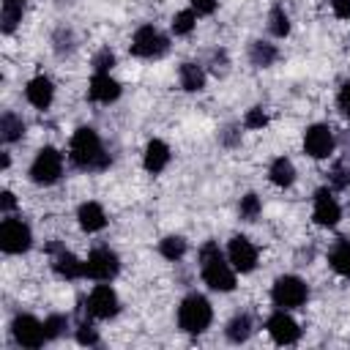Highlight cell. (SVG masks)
I'll list each match as a JSON object with an SVG mask.
<instances>
[{"label": "cell", "instance_id": "obj_24", "mask_svg": "<svg viewBox=\"0 0 350 350\" xmlns=\"http://www.w3.org/2000/svg\"><path fill=\"white\" fill-rule=\"evenodd\" d=\"M328 262H331V268H334L336 273L350 276V243H347V241H339V243H336V249L331 252Z\"/></svg>", "mask_w": 350, "mask_h": 350}, {"label": "cell", "instance_id": "obj_10", "mask_svg": "<svg viewBox=\"0 0 350 350\" xmlns=\"http://www.w3.org/2000/svg\"><path fill=\"white\" fill-rule=\"evenodd\" d=\"M118 309H120V301H118V295H115V290L109 284H96L93 293L88 295V312L93 317L107 320V317H115Z\"/></svg>", "mask_w": 350, "mask_h": 350}, {"label": "cell", "instance_id": "obj_33", "mask_svg": "<svg viewBox=\"0 0 350 350\" xmlns=\"http://www.w3.org/2000/svg\"><path fill=\"white\" fill-rule=\"evenodd\" d=\"M93 66H96V71H101V74H109V68L115 66V55H112L109 49H101V52L93 57Z\"/></svg>", "mask_w": 350, "mask_h": 350}, {"label": "cell", "instance_id": "obj_20", "mask_svg": "<svg viewBox=\"0 0 350 350\" xmlns=\"http://www.w3.org/2000/svg\"><path fill=\"white\" fill-rule=\"evenodd\" d=\"M271 183L273 186H282V189H287V186H293V180H295V167H293V161L290 159H284V156H279V159H273V164H271Z\"/></svg>", "mask_w": 350, "mask_h": 350}, {"label": "cell", "instance_id": "obj_37", "mask_svg": "<svg viewBox=\"0 0 350 350\" xmlns=\"http://www.w3.org/2000/svg\"><path fill=\"white\" fill-rule=\"evenodd\" d=\"M191 8H194V14H213L216 0H191Z\"/></svg>", "mask_w": 350, "mask_h": 350}, {"label": "cell", "instance_id": "obj_8", "mask_svg": "<svg viewBox=\"0 0 350 350\" xmlns=\"http://www.w3.org/2000/svg\"><path fill=\"white\" fill-rule=\"evenodd\" d=\"M164 49H167V38L153 25H142L131 38V55L137 57H159Z\"/></svg>", "mask_w": 350, "mask_h": 350}, {"label": "cell", "instance_id": "obj_6", "mask_svg": "<svg viewBox=\"0 0 350 350\" xmlns=\"http://www.w3.org/2000/svg\"><path fill=\"white\" fill-rule=\"evenodd\" d=\"M118 271H120V260L112 249H104V246L93 249L85 260V276H90L96 282H109L118 276Z\"/></svg>", "mask_w": 350, "mask_h": 350}, {"label": "cell", "instance_id": "obj_12", "mask_svg": "<svg viewBox=\"0 0 350 350\" xmlns=\"http://www.w3.org/2000/svg\"><path fill=\"white\" fill-rule=\"evenodd\" d=\"M304 150L312 159H325L334 150V134H331V129L323 126V123L309 126L306 134H304Z\"/></svg>", "mask_w": 350, "mask_h": 350}, {"label": "cell", "instance_id": "obj_19", "mask_svg": "<svg viewBox=\"0 0 350 350\" xmlns=\"http://www.w3.org/2000/svg\"><path fill=\"white\" fill-rule=\"evenodd\" d=\"M77 219H79V227H82V230H88V232H98V230L107 224L104 208H101L98 202H82V205H79Z\"/></svg>", "mask_w": 350, "mask_h": 350}, {"label": "cell", "instance_id": "obj_23", "mask_svg": "<svg viewBox=\"0 0 350 350\" xmlns=\"http://www.w3.org/2000/svg\"><path fill=\"white\" fill-rule=\"evenodd\" d=\"M227 336H230V342H246L252 336V317L249 314H235L227 325Z\"/></svg>", "mask_w": 350, "mask_h": 350}, {"label": "cell", "instance_id": "obj_22", "mask_svg": "<svg viewBox=\"0 0 350 350\" xmlns=\"http://www.w3.org/2000/svg\"><path fill=\"white\" fill-rule=\"evenodd\" d=\"M22 134H25L22 118L14 115V112H5V115L0 118V137H3V142H16Z\"/></svg>", "mask_w": 350, "mask_h": 350}, {"label": "cell", "instance_id": "obj_27", "mask_svg": "<svg viewBox=\"0 0 350 350\" xmlns=\"http://www.w3.org/2000/svg\"><path fill=\"white\" fill-rule=\"evenodd\" d=\"M159 252H161V257H167V260H180L183 252H186V241H183L180 235H167V238L159 243Z\"/></svg>", "mask_w": 350, "mask_h": 350}, {"label": "cell", "instance_id": "obj_9", "mask_svg": "<svg viewBox=\"0 0 350 350\" xmlns=\"http://www.w3.org/2000/svg\"><path fill=\"white\" fill-rule=\"evenodd\" d=\"M11 334H14V339H16L22 347H41L44 339H46L44 323H38V320L30 317V314H16L14 323H11Z\"/></svg>", "mask_w": 350, "mask_h": 350}, {"label": "cell", "instance_id": "obj_25", "mask_svg": "<svg viewBox=\"0 0 350 350\" xmlns=\"http://www.w3.org/2000/svg\"><path fill=\"white\" fill-rule=\"evenodd\" d=\"M22 19V0H3V14H0V22H3V33H11Z\"/></svg>", "mask_w": 350, "mask_h": 350}, {"label": "cell", "instance_id": "obj_4", "mask_svg": "<svg viewBox=\"0 0 350 350\" xmlns=\"http://www.w3.org/2000/svg\"><path fill=\"white\" fill-rule=\"evenodd\" d=\"M30 243H33V235L22 219H5L0 224V249L5 254H22L30 249Z\"/></svg>", "mask_w": 350, "mask_h": 350}, {"label": "cell", "instance_id": "obj_14", "mask_svg": "<svg viewBox=\"0 0 350 350\" xmlns=\"http://www.w3.org/2000/svg\"><path fill=\"white\" fill-rule=\"evenodd\" d=\"M342 211H339V202L331 197L328 189H320L314 194V211H312V219L320 224V227H334L339 221Z\"/></svg>", "mask_w": 350, "mask_h": 350}, {"label": "cell", "instance_id": "obj_26", "mask_svg": "<svg viewBox=\"0 0 350 350\" xmlns=\"http://www.w3.org/2000/svg\"><path fill=\"white\" fill-rule=\"evenodd\" d=\"M273 60H276V46H273V44H265V41H254V44H252V63H254V66L265 68V66H271Z\"/></svg>", "mask_w": 350, "mask_h": 350}, {"label": "cell", "instance_id": "obj_2", "mask_svg": "<svg viewBox=\"0 0 350 350\" xmlns=\"http://www.w3.org/2000/svg\"><path fill=\"white\" fill-rule=\"evenodd\" d=\"M71 159L82 170H101V167L109 164V159H107V153L101 148L98 134L93 129H88V126L74 131V137H71Z\"/></svg>", "mask_w": 350, "mask_h": 350}, {"label": "cell", "instance_id": "obj_29", "mask_svg": "<svg viewBox=\"0 0 350 350\" xmlns=\"http://www.w3.org/2000/svg\"><path fill=\"white\" fill-rule=\"evenodd\" d=\"M194 22H197L194 8H189V11H178V14L172 16V30H175V36H189V33L194 30Z\"/></svg>", "mask_w": 350, "mask_h": 350}, {"label": "cell", "instance_id": "obj_36", "mask_svg": "<svg viewBox=\"0 0 350 350\" xmlns=\"http://www.w3.org/2000/svg\"><path fill=\"white\" fill-rule=\"evenodd\" d=\"M339 109L350 118V82H345L342 90H339Z\"/></svg>", "mask_w": 350, "mask_h": 350}, {"label": "cell", "instance_id": "obj_13", "mask_svg": "<svg viewBox=\"0 0 350 350\" xmlns=\"http://www.w3.org/2000/svg\"><path fill=\"white\" fill-rule=\"evenodd\" d=\"M268 334H271V339H273L276 345H293V342H298L301 328H298V323L282 309V312H276V314L268 317Z\"/></svg>", "mask_w": 350, "mask_h": 350}, {"label": "cell", "instance_id": "obj_15", "mask_svg": "<svg viewBox=\"0 0 350 350\" xmlns=\"http://www.w3.org/2000/svg\"><path fill=\"white\" fill-rule=\"evenodd\" d=\"M88 93H90V98L93 101H101V104H109V101H115L118 96H120V85L109 77V74H101V71H96L93 74V79H90V88H88Z\"/></svg>", "mask_w": 350, "mask_h": 350}, {"label": "cell", "instance_id": "obj_3", "mask_svg": "<svg viewBox=\"0 0 350 350\" xmlns=\"http://www.w3.org/2000/svg\"><path fill=\"white\" fill-rule=\"evenodd\" d=\"M211 304L202 298V295H186L183 304L178 306V325L189 334H202L208 325H211Z\"/></svg>", "mask_w": 350, "mask_h": 350}, {"label": "cell", "instance_id": "obj_34", "mask_svg": "<svg viewBox=\"0 0 350 350\" xmlns=\"http://www.w3.org/2000/svg\"><path fill=\"white\" fill-rule=\"evenodd\" d=\"M331 186H334V189L350 186V170H347L345 164H336V167H334V172H331Z\"/></svg>", "mask_w": 350, "mask_h": 350}, {"label": "cell", "instance_id": "obj_7", "mask_svg": "<svg viewBox=\"0 0 350 350\" xmlns=\"http://www.w3.org/2000/svg\"><path fill=\"white\" fill-rule=\"evenodd\" d=\"M271 298L276 306L282 309H295L306 301V284L298 279V276H279L273 282V290H271Z\"/></svg>", "mask_w": 350, "mask_h": 350}, {"label": "cell", "instance_id": "obj_35", "mask_svg": "<svg viewBox=\"0 0 350 350\" xmlns=\"http://www.w3.org/2000/svg\"><path fill=\"white\" fill-rule=\"evenodd\" d=\"M77 342H79V345H96V342H98L96 328H93L90 323H82V325L77 328Z\"/></svg>", "mask_w": 350, "mask_h": 350}, {"label": "cell", "instance_id": "obj_21", "mask_svg": "<svg viewBox=\"0 0 350 350\" xmlns=\"http://www.w3.org/2000/svg\"><path fill=\"white\" fill-rule=\"evenodd\" d=\"M180 88L189 90V93L202 90V88H205V71H202V66H197V63H183V66H180Z\"/></svg>", "mask_w": 350, "mask_h": 350}, {"label": "cell", "instance_id": "obj_11", "mask_svg": "<svg viewBox=\"0 0 350 350\" xmlns=\"http://www.w3.org/2000/svg\"><path fill=\"white\" fill-rule=\"evenodd\" d=\"M227 260H230V265H232L235 271L249 273V271H254V265H257V249L252 246L249 238L235 235V238L230 241V246H227Z\"/></svg>", "mask_w": 350, "mask_h": 350}, {"label": "cell", "instance_id": "obj_30", "mask_svg": "<svg viewBox=\"0 0 350 350\" xmlns=\"http://www.w3.org/2000/svg\"><path fill=\"white\" fill-rule=\"evenodd\" d=\"M260 211H262V205H260V197L257 194H246V197H241V216L243 219H257L260 216Z\"/></svg>", "mask_w": 350, "mask_h": 350}, {"label": "cell", "instance_id": "obj_38", "mask_svg": "<svg viewBox=\"0 0 350 350\" xmlns=\"http://www.w3.org/2000/svg\"><path fill=\"white\" fill-rule=\"evenodd\" d=\"M331 5H334V14L336 16H342V19L350 16V0H331Z\"/></svg>", "mask_w": 350, "mask_h": 350}, {"label": "cell", "instance_id": "obj_1", "mask_svg": "<svg viewBox=\"0 0 350 350\" xmlns=\"http://www.w3.org/2000/svg\"><path fill=\"white\" fill-rule=\"evenodd\" d=\"M200 268H202V279L211 290L219 293H230L235 287V268L224 260V254L219 252L216 243H205L200 252Z\"/></svg>", "mask_w": 350, "mask_h": 350}, {"label": "cell", "instance_id": "obj_17", "mask_svg": "<svg viewBox=\"0 0 350 350\" xmlns=\"http://www.w3.org/2000/svg\"><path fill=\"white\" fill-rule=\"evenodd\" d=\"M52 252H55V273L57 276H63V279H79V276H85V262L82 260H77L71 252H66V249H60V246H49Z\"/></svg>", "mask_w": 350, "mask_h": 350}, {"label": "cell", "instance_id": "obj_32", "mask_svg": "<svg viewBox=\"0 0 350 350\" xmlns=\"http://www.w3.org/2000/svg\"><path fill=\"white\" fill-rule=\"evenodd\" d=\"M63 328H66V317H63V314H49V317L44 320V331H46V339H55V336H60V334H63Z\"/></svg>", "mask_w": 350, "mask_h": 350}, {"label": "cell", "instance_id": "obj_31", "mask_svg": "<svg viewBox=\"0 0 350 350\" xmlns=\"http://www.w3.org/2000/svg\"><path fill=\"white\" fill-rule=\"evenodd\" d=\"M243 126L246 129H265L268 126V115L262 112V107H252L243 118Z\"/></svg>", "mask_w": 350, "mask_h": 350}, {"label": "cell", "instance_id": "obj_5", "mask_svg": "<svg viewBox=\"0 0 350 350\" xmlns=\"http://www.w3.org/2000/svg\"><path fill=\"white\" fill-rule=\"evenodd\" d=\"M60 172H63V156L55 148H41L30 164V178L41 186H49L60 178Z\"/></svg>", "mask_w": 350, "mask_h": 350}, {"label": "cell", "instance_id": "obj_16", "mask_svg": "<svg viewBox=\"0 0 350 350\" xmlns=\"http://www.w3.org/2000/svg\"><path fill=\"white\" fill-rule=\"evenodd\" d=\"M25 96L36 109H46L52 104V98H55V88H52L49 77H33L27 82V88H25Z\"/></svg>", "mask_w": 350, "mask_h": 350}, {"label": "cell", "instance_id": "obj_28", "mask_svg": "<svg viewBox=\"0 0 350 350\" xmlns=\"http://www.w3.org/2000/svg\"><path fill=\"white\" fill-rule=\"evenodd\" d=\"M271 33L276 38H284L290 33V16H287V11L282 5H273L271 8Z\"/></svg>", "mask_w": 350, "mask_h": 350}, {"label": "cell", "instance_id": "obj_18", "mask_svg": "<svg viewBox=\"0 0 350 350\" xmlns=\"http://www.w3.org/2000/svg\"><path fill=\"white\" fill-rule=\"evenodd\" d=\"M142 164H145V170L148 172H161L167 164H170V148L161 142V139H150L148 142V148H145V159H142Z\"/></svg>", "mask_w": 350, "mask_h": 350}, {"label": "cell", "instance_id": "obj_39", "mask_svg": "<svg viewBox=\"0 0 350 350\" xmlns=\"http://www.w3.org/2000/svg\"><path fill=\"white\" fill-rule=\"evenodd\" d=\"M14 205H16L14 194H11V191H3V194H0V208L8 213V211H14Z\"/></svg>", "mask_w": 350, "mask_h": 350}]
</instances>
